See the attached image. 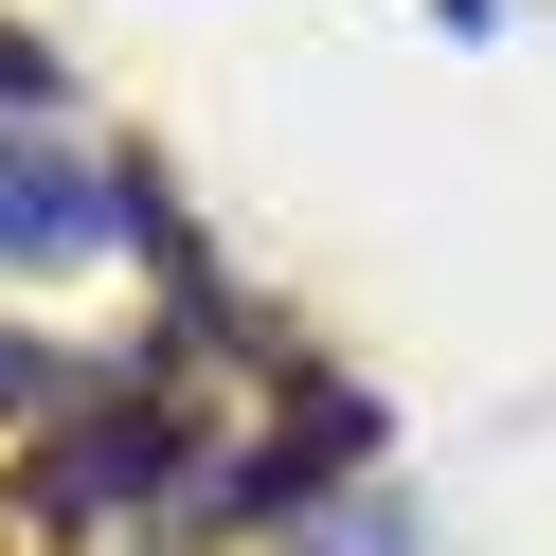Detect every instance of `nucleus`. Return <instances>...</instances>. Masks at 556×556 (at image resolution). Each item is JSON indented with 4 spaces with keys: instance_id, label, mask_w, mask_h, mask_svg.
<instances>
[{
    "instance_id": "obj_1",
    "label": "nucleus",
    "mask_w": 556,
    "mask_h": 556,
    "mask_svg": "<svg viewBox=\"0 0 556 556\" xmlns=\"http://www.w3.org/2000/svg\"><path fill=\"white\" fill-rule=\"evenodd\" d=\"M448 18H484V0H448Z\"/></svg>"
}]
</instances>
